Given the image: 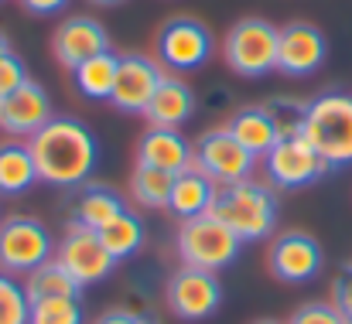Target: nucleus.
<instances>
[{"label": "nucleus", "mask_w": 352, "mask_h": 324, "mask_svg": "<svg viewBox=\"0 0 352 324\" xmlns=\"http://www.w3.org/2000/svg\"><path fill=\"white\" fill-rule=\"evenodd\" d=\"M28 79H31V76H28L24 62H21L14 51H10V55H0V100L10 96V93H17Z\"/></svg>", "instance_id": "31"}, {"label": "nucleus", "mask_w": 352, "mask_h": 324, "mask_svg": "<svg viewBox=\"0 0 352 324\" xmlns=\"http://www.w3.org/2000/svg\"><path fill=\"white\" fill-rule=\"evenodd\" d=\"M287 324H346V318L339 314V308L332 301H308L291 314Z\"/></svg>", "instance_id": "30"}, {"label": "nucleus", "mask_w": 352, "mask_h": 324, "mask_svg": "<svg viewBox=\"0 0 352 324\" xmlns=\"http://www.w3.org/2000/svg\"><path fill=\"white\" fill-rule=\"evenodd\" d=\"M171 185H175V174L157 171L151 164H137L133 174H130V198L140 209H168Z\"/></svg>", "instance_id": "25"}, {"label": "nucleus", "mask_w": 352, "mask_h": 324, "mask_svg": "<svg viewBox=\"0 0 352 324\" xmlns=\"http://www.w3.org/2000/svg\"><path fill=\"white\" fill-rule=\"evenodd\" d=\"M226 130L233 133L253 157H263L277 143V130H274V119H270L267 106H239L230 116Z\"/></svg>", "instance_id": "23"}, {"label": "nucleus", "mask_w": 352, "mask_h": 324, "mask_svg": "<svg viewBox=\"0 0 352 324\" xmlns=\"http://www.w3.org/2000/svg\"><path fill=\"white\" fill-rule=\"evenodd\" d=\"M93 3H100V7H117V3H123V0H93Z\"/></svg>", "instance_id": "36"}, {"label": "nucleus", "mask_w": 352, "mask_h": 324, "mask_svg": "<svg viewBox=\"0 0 352 324\" xmlns=\"http://www.w3.org/2000/svg\"><path fill=\"white\" fill-rule=\"evenodd\" d=\"M168 308L182 321H209L223 308V284L209 270L182 266L168 280Z\"/></svg>", "instance_id": "12"}, {"label": "nucleus", "mask_w": 352, "mask_h": 324, "mask_svg": "<svg viewBox=\"0 0 352 324\" xmlns=\"http://www.w3.org/2000/svg\"><path fill=\"white\" fill-rule=\"evenodd\" d=\"M38 181V164L28 140H3L0 143V198H17L31 192Z\"/></svg>", "instance_id": "21"}, {"label": "nucleus", "mask_w": 352, "mask_h": 324, "mask_svg": "<svg viewBox=\"0 0 352 324\" xmlns=\"http://www.w3.org/2000/svg\"><path fill=\"white\" fill-rule=\"evenodd\" d=\"M52 116H55L52 96L34 79H28L17 93L0 100V130L14 140H31Z\"/></svg>", "instance_id": "15"}, {"label": "nucleus", "mask_w": 352, "mask_h": 324, "mask_svg": "<svg viewBox=\"0 0 352 324\" xmlns=\"http://www.w3.org/2000/svg\"><path fill=\"white\" fill-rule=\"evenodd\" d=\"M256 324H280V321H256Z\"/></svg>", "instance_id": "37"}, {"label": "nucleus", "mask_w": 352, "mask_h": 324, "mask_svg": "<svg viewBox=\"0 0 352 324\" xmlns=\"http://www.w3.org/2000/svg\"><path fill=\"white\" fill-rule=\"evenodd\" d=\"M277 212H280V205H277L274 185H263L253 178L219 188L212 198V209H209V216L219 218L243 246L270 239V232L277 229Z\"/></svg>", "instance_id": "2"}, {"label": "nucleus", "mask_w": 352, "mask_h": 324, "mask_svg": "<svg viewBox=\"0 0 352 324\" xmlns=\"http://www.w3.org/2000/svg\"><path fill=\"white\" fill-rule=\"evenodd\" d=\"M120 212H126V202L120 198L113 188H107V185H82L69 198V222L96 229V232L103 225H110Z\"/></svg>", "instance_id": "19"}, {"label": "nucleus", "mask_w": 352, "mask_h": 324, "mask_svg": "<svg viewBox=\"0 0 352 324\" xmlns=\"http://www.w3.org/2000/svg\"><path fill=\"white\" fill-rule=\"evenodd\" d=\"M175 249H178L182 266L223 273L226 266H233L239 259L243 242L219 218L206 212V216H195V218H182L178 235H175Z\"/></svg>", "instance_id": "4"}, {"label": "nucleus", "mask_w": 352, "mask_h": 324, "mask_svg": "<svg viewBox=\"0 0 352 324\" xmlns=\"http://www.w3.org/2000/svg\"><path fill=\"white\" fill-rule=\"evenodd\" d=\"M318 154L322 161L336 171V167H349L352 164V96L329 89L322 96H315L308 103L305 116V133H301Z\"/></svg>", "instance_id": "3"}, {"label": "nucleus", "mask_w": 352, "mask_h": 324, "mask_svg": "<svg viewBox=\"0 0 352 324\" xmlns=\"http://www.w3.org/2000/svg\"><path fill=\"white\" fill-rule=\"evenodd\" d=\"M263 171H267V185L280 188V192H294V188H308L315 181H322L332 167L322 161V154L305 140V137H291V140H277L263 157H260Z\"/></svg>", "instance_id": "8"}, {"label": "nucleus", "mask_w": 352, "mask_h": 324, "mask_svg": "<svg viewBox=\"0 0 352 324\" xmlns=\"http://www.w3.org/2000/svg\"><path fill=\"white\" fill-rule=\"evenodd\" d=\"M332 304L339 308V314L352 324V266H346L336 280H332Z\"/></svg>", "instance_id": "32"}, {"label": "nucleus", "mask_w": 352, "mask_h": 324, "mask_svg": "<svg viewBox=\"0 0 352 324\" xmlns=\"http://www.w3.org/2000/svg\"><path fill=\"white\" fill-rule=\"evenodd\" d=\"M110 51V34L103 27V21L89 17V14H72L65 17L58 27H55V38H52V55L58 65H65L69 72L93 58V55H103Z\"/></svg>", "instance_id": "16"}, {"label": "nucleus", "mask_w": 352, "mask_h": 324, "mask_svg": "<svg viewBox=\"0 0 352 324\" xmlns=\"http://www.w3.org/2000/svg\"><path fill=\"white\" fill-rule=\"evenodd\" d=\"M28 147L38 164V181H45L58 192H76V188L89 185V178L100 164V140L76 116H52L28 140Z\"/></svg>", "instance_id": "1"}, {"label": "nucleus", "mask_w": 352, "mask_h": 324, "mask_svg": "<svg viewBox=\"0 0 352 324\" xmlns=\"http://www.w3.org/2000/svg\"><path fill=\"white\" fill-rule=\"evenodd\" d=\"M137 164H151L168 174H182L195 164V147L182 137V130L168 126H147V133L137 143Z\"/></svg>", "instance_id": "17"}, {"label": "nucleus", "mask_w": 352, "mask_h": 324, "mask_svg": "<svg viewBox=\"0 0 352 324\" xmlns=\"http://www.w3.org/2000/svg\"><path fill=\"white\" fill-rule=\"evenodd\" d=\"M0 3H3V0H0Z\"/></svg>", "instance_id": "38"}, {"label": "nucleus", "mask_w": 352, "mask_h": 324, "mask_svg": "<svg viewBox=\"0 0 352 324\" xmlns=\"http://www.w3.org/2000/svg\"><path fill=\"white\" fill-rule=\"evenodd\" d=\"M192 113H195V93L178 76H164L151 106L144 109L151 126H168V130H182L192 119Z\"/></svg>", "instance_id": "18"}, {"label": "nucleus", "mask_w": 352, "mask_h": 324, "mask_svg": "<svg viewBox=\"0 0 352 324\" xmlns=\"http://www.w3.org/2000/svg\"><path fill=\"white\" fill-rule=\"evenodd\" d=\"M55 259L82 284V287H93L100 280H107L117 266L113 253L103 246L100 232L96 229H86V225H76L69 222L65 225V235L58 239L55 246Z\"/></svg>", "instance_id": "10"}, {"label": "nucleus", "mask_w": 352, "mask_h": 324, "mask_svg": "<svg viewBox=\"0 0 352 324\" xmlns=\"http://www.w3.org/2000/svg\"><path fill=\"white\" fill-rule=\"evenodd\" d=\"M100 239H103V246L113 253V259L123 263V259H130V256H137L140 253V246H144V222L137 212H120L110 225H103L100 229Z\"/></svg>", "instance_id": "26"}, {"label": "nucleus", "mask_w": 352, "mask_h": 324, "mask_svg": "<svg viewBox=\"0 0 352 324\" xmlns=\"http://www.w3.org/2000/svg\"><path fill=\"white\" fill-rule=\"evenodd\" d=\"M219 185L199 171L195 164L185 167L182 174H175V185H171V198H168V212L178 218H195V216H206L212 209V198H216Z\"/></svg>", "instance_id": "20"}, {"label": "nucleus", "mask_w": 352, "mask_h": 324, "mask_svg": "<svg viewBox=\"0 0 352 324\" xmlns=\"http://www.w3.org/2000/svg\"><path fill=\"white\" fill-rule=\"evenodd\" d=\"M325 55H329V41L315 24L291 21L280 27V41H277V72L280 76H291V79L315 76L325 65Z\"/></svg>", "instance_id": "13"}, {"label": "nucleus", "mask_w": 352, "mask_h": 324, "mask_svg": "<svg viewBox=\"0 0 352 324\" xmlns=\"http://www.w3.org/2000/svg\"><path fill=\"white\" fill-rule=\"evenodd\" d=\"M164 65L151 55H120V69H117V82H113V96L110 103L120 113H144L151 106L161 79H164Z\"/></svg>", "instance_id": "14"}, {"label": "nucleus", "mask_w": 352, "mask_h": 324, "mask_svg": "<svg viewBox=\"0 0 352 324\" xmlns=\"http://www.w3.org/2000/svg\"><path fill=\"white\" fill-rule=\"evenodd\" d=\"M31 301L24 294V284H17L10 273H0V324H28Z\"/></svg>", "instance_id": "29"}, {"label": "nucleus", "mask_w": 352, "mask_h": 324, "mask_svg": "<svg viewBox=\"0 0 352 324\" xmlns=\"http://www.w3.org/2000/svg\"><path fill=\"white\" fill-rule=\"evenodd\" d=\"M28 324H86V311L79 297H52L34 301Z\"/></svg>", "instance_id": "27"}, {"label": "nucleus", "mask_w": 352, "mask_h": 324, "mask_svg": "<svg viewBox=\"0 0 352 324\" xmlns=\"http://www.w3.org/2000/svg\"><path fill=\"white\" fill-rule=\"evenodd\" d=\"M28 14H34V17H52V14H58V10H65L69 7V0H17Z\"/></svg>", "instance_id": "34"}, {"label": "nucleus", "mask_w": 352, "mask_h": 324, "mask_svg": "<svg viewBox=\"0 0 352 324\" xmlns=\"http://www.w3.org/2000/svg\"><path fill=\"white\" fill-rule=\"evenodd\" d=\"M10 51H14V48H10V38L0 31V55H10Z\"/></svg>", "instance_id": "35"}, {"label": "nucleus", "mask_w": 352, "mask_h": 324, "mask_svg": "<svg viewBox=\"0 0 352 324\" xmlns=\"http://www.w3.org/2000/svg\"><path fill=\"white\" fill-rule=\"evenodd\" d=\"M93 324H151V318H144L137 311H126V308H113V311H103Z\"/></svg>", "instance_id": "33"}, {"label": "nucleus", "mask_w": 352, "mask_h": 324, "mask_svg": "<svg viewBox=\"0 0 352 324\" xmlns=\"http://www.w3.org/2000/svg\"><path fill=\"white\" fill-rule=\"evenodd\" d=\"M256 164H260V157H253L226 126H216L195 140V167L206 171L219 188L250 181Z\"/></svg>", "instance_id": "9"}, {"label": "nucleus", "mask_w": 352, "mask_h": 324, "mask_svg": "<svg viewBox=\"0 0 352 324\" xmlns=\"http://www.w3.org/2000/svg\"><path fill=\"white\" fill-rule=\"evenodd\" d=\"M117 69H120V55H113V48H110V51H103V55H93V58L79 62V65L72 69V86H76V93L86 96V100H96V103L107 100V103H110L113 82H117Z\"/></svg>", "instance_id": "22"}, {"label": "nucleus", "mask_w": 352, "mask_h": 324, "mask_svg": "<svg viewBox=\"0 0 352 324\" xmlns=\"http://www.w3.org/2000/svg\"><path fill=\"white\" fill-rule=\"evenodd\" d=\"M55 259V235L34 216L0 218V273H31Z\"/></svg>", "instance_id": "6"}, {"label": "nucleus", "mask_w": 352, "mask_h": 324, "mask_svg": "<svg viewBox=\"0 0 352 324\" xmlns=\"http://www.w3.org/2000/svg\"><path fill=\"white\" fill-rule=\"evenodd\" d=\"M267 266L277 280L284 284H308L322 273L325 266V253L318 246V239L305 229H287L280 232L270 249H267Z\"/></svg>", "instance_id": "11"}, {"label": "nucleus", "mask_w": 352, "mask_h": 324, "mask_svg": "<svg viewBox=\"0 0 352 324\" xmlns=\"http://www.w3.org/2000/svg\"><path fill=\"white\" fill-rule=\"evenodd\" d=\"M212 48H216L212 31L202 21L188 17V14L164 21L161 31H157V41H154L157 62L164 69H171V72H195V69H202L212 58Z\"/></svg>", "instance_id": "7"}, {"label": "nucleus", "mask_w": 352, "mask_h": 324, "mask_svg": "<svg viewBox=\"0 0 352 324\" xmlns=\"http://www.w3.org/2000/svg\"><path fill=\"white\" fill-rule=\"evenodd\" d=\"M24 294H28L31 304L34 301H52V297H82V284L58 259H48V263H41L38 270L28 273Z\"/></svg>", "instance_id": "24"}, {"label": "nucleus", "mask_w": 352, "mask_h": 324, "mask_svg": "<svg viewBox=\"0 0 352 324\" xmlns=\"http://www.w3.org/2000/svg\"><path fill=\"white\" fill-rule=\"evenodd\" d=\"M277 41L280 27L263 17H239L226 31L223 58L239 79H267L277 72Z\"/></svg>", "instance_id": "5"}, {"label": "nucleus", "mask_w": 352, "mask_h": 324, "mask_svg": "<svg viewBox=\"0 0 352 324\" xmlns=\"http://www.w3.org/2000/svg\"><path fill=\"white\" fill-rule=\"evenodd\" d=\"M267 113H270V119H274L277 140H291V137H301V133H305L308 103L291 100V96H277V100H270V103H267Z\"/></svg>", "instance_id": "28"}]
</instances>
